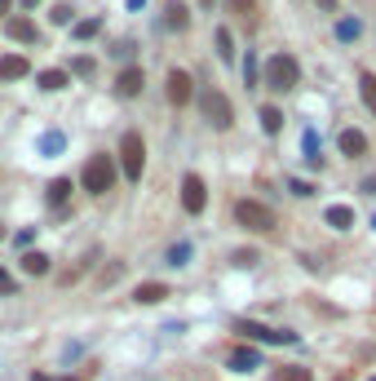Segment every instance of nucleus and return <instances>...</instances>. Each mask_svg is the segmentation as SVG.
Returning <instances> with one entry per match:
<instances>
[{"instance_id":"f257e3e1","label":"nucleus","mask_w":376,"mask_h":381,"mask_svg":"<svg viewBox=\"0 0 376 381\" xmlns=\"http://www.w3.org/2000/svg\"><path fill=\"white\" fill-rule=\"evenodd\" d=\"M80 186L89 190V195H106V190L115 186V160L111 156H89L84 160V169H80Z\"/></svg>"},{"instance_id":"f03ea898","label":"nucleus","mask_w":376,"mask_h":381,"mask_svg":"<svg viewBox=\"0 0 376 381\" xmlns=\"http://www.w3.org/2000/svg\"><path fill=\"white\" fill-rule=\"evenodd\" d=\"M265 85H270L275 93H288L301 85V63L293 54H275L270 63H265Z\"/></svg>"},{"instance_id":"7ed1b4c3","label":"nucleus","mask_w":376,"mask_h":381,"mask_svg":"<svg viewBox=\"0 0 376 381\" xmlns=\"http://www.w3.org/2000/svg\"><path fill=\"white\" fill-rule=\"evenodd\" d=\"M199 111H204V120H209L213 129H230V124H235V106H230V98L222 89H213V85L199 89Z\"/></svg>"},{"instance_id":"20e7f679","label":"nucleus","mask_w":376,"mask_h":381,"mask_svg":"<svg viewBox=\"0 0 376 381\" xmlns=\"http://www.w3.org/2000/svg\"><path fill=\"white\" fill-rule=\"evenodd\" d=\"M120 164H124L129 182H142V169H147V142H142L138 129H129V133L120 138Z\"/></svg>"},{"instance_id":"39448f33","label":"nucleus","mask_w":376,"mask_h":381,"mask_svg":"<svg viewBox=\"0 0 376 381\" xmlns=\"http://www.w3.org/2000/svg\"><path fill=\"white\" fill-rule=\"evenodd\" d=\"M235 218H239V226H248V231H257V235H270L275 226H279L275 209L261 204V200H239V204H235Z\"/></svg>"},{"instance_id":"423d86ee","label":"nucleus","mask_w":376,"mask_h":381,"mask_svg":"<svg viewBox=\"0 0 376 381\" xmlns=\"http://www.w3.org/2000/svg\"><path fill=\"white\" fill-rule=\"evenodd\" d=\"M181 209H186L190 218H199V213L209 209V186H204L199 173H186V177H181Z\"/></svg>"},{"instance_id":"0eeeda50","label":"nucleus","mask_w":376,"mask_h":381,"mask_svg":"<svg viewBox=\"0 0 376 381\" xmlns=\"http://www.w3.org/2000/svg\"><path fill=\"white\" fill-rule=\"evenodd\" d=\"M235 332H244L248 341H265V346H279V341H284V346H293V332H279V328H265V324H257V319H235Z\"/></svg>"},{"instance_id":"6e6552de","label":"nucleus","mask_w":376,"mask_h":381,"mask_svg":"<svg viewBox=\"0 0 376 381\" xmlns=\"http://www.w3.org/2000/svg\"><path fill=\"white\" fill-rule=\"evenodd\" d=\"M190 98H195V80H190L181 67H173V71H168V102H173V106H186Z\"/></svg>"},{"instance_id":"1a4fd4ad","label":"nucleus","mask_w":376,"mask_h":381,"mask_svg":"<svg viewBox=\"0 0 376 381\" xmlns=\"http://www.w3.org/2000/svg\"><path fill=\"white\" fill-rule=\"evenodd\" d=\"M5 35H9V40H22V44H35V40H40V31H35V22H31L27 14L9 18V22H5Z\"/></svg>"},{"instance_id":"9d476101","label":"nucleus","mask_w":376,"mask_h":381,"mask_svg":"<svg viewBox=\"0 0 376 381\" xmlns=\"http://www.w3.org/2000/svg\"><path fill=\"white\" fill-rule=\"evenodd\" d=\"M142 85H147L142 67H124V71H120V80H115V93H120V98H138Z\"/></svg>"},{"instance_id":"9b49d317","label":"nucleus","mask_w":376,"mask_h":381,"mask_svg":"<svg viewBox=\"0 0 376 381\" xmlns=\"http://www.w3.org/2000/svg\"><path fill=\"white\" fill-rule=\"evenodd\" d=\"M22 76H31V63L22 54H5V58H0V80H5V85H9V80H22Z\"/></svg>"},{"instance_id":"f8f14e48","label":"nucleus","mask_w":376,"mask_h":381,"mask_svg":"<svg viewBox=\"0 0 376 381\" xmlns=\"http://www.w3.org/2000/svg\"><path fill=\"white\" fill-rule=\"evenodd\" d=\"M35 151H40V156H63V151H67V133H63V129H44V133L35 138Z\"/></svg>"},{"instance_id":"ddd939ff","label":"nucleus","mask_w":376,"mask_h":381,"mask_svg":"<svg viewBox=\"0 0 376 381\" xmlns=\"http://www.w3.org/2000/svg\"><path fill=\"white\" fill-rule=\"evenodd\" d=\"M164 27L168 31H186L190 27V9L181 5V0H168V5H164Z\"/></svg>"},{"instance_id":"4468645a","label":"nucleus","mask_w":376,"mask_h":381,"mask_svg":"<svg viewBox=\"0 0 376 381\" xmlns=\"http://www.w3.org/2000/svg\"><path fill=\"white\" fill-rule=\"evenodd\" d=\"M164 297H168V284H138V289H133V302H138V306H155V302H164Z\"/></svg>"},{"instance_id":"2eb2a0df","label":"nucleus","mask_w":376,"mask_h":381,"mask_svg":"<svg viewBox=\"0 0 376 381\" xmlns=\"http://www.w3.org/2000/svg\"><path fill=\"white\" fill-rule=\"evenodd\" d=\"M336 142H341V151H345L350 160H354V156H363V151H368V138H363L359 129H341V138H336Z\"/></svg>"},{"instance_id":"dca6fc26","label":"nucleus","mask_w":376,"mask_h":381,"mask_svg":"<svg viewBox=\"0 0 376 381\" xmlns=\"http://www.w3.org/2000/svg\"><path fill=\"white\" fill-rule=\"evenodd\" d=\"M323 222L332 226V231H350V226H354V209H345V204H332L323 213Z\"/></svg>"},{"instance_id":"f3484780","label":"nucleus","mask_w":376,"mask_h":381,"mask_svg":"<svg viewBox=\"0 0 376 381\" xmlns=\"http://www.w3.org/2000/svg\"><path fill=\"white\" fill-rule=\"evenodd\" d=\"M35 80H40V89H49V93H58V89H67V85H71V76H67L63 67H44Z\"/></svg>"},{"instance_id":"a211bd4d","label":"nucleus","mask_w":376,"mask_h":381,"mask_svg":"<svg viewBox=\"0 0 376 381\" xmlns=\"http://www.w3.org/2000/svg\"><path fill=\"white\" fill-rule=\"evenodd\" d=\"M230 368H235V373H257L261 355L257 350H235V355H230Z\"/></svg>"},{"instance_id":"6ab92c4d","label":"nucleus","mask_w":376,"mask_h":381,"mask_svg":"<svg viewBox=\"0 0 376 381\" xmlns=\"http://www.w3.org/2000/svg\"><path fill=\"white\" fill-rule=\"evenodd\" d=\"M22 270H27V275H49V257L27 248V253H22Z\"/></svg>"},{"instance_id":"aec40b11","label":"nucleus","mask_w":376,"mask_h":381,"mask_svg":"<svg viewBox=\"0 0 376 381\" xmlns=\"http://www.w3.org/2000/svg\"><path fill=\"white\" fill-rule=\"evenodd\" d=\"M217 58L235 63V35H230V27H217Z\"/></svg>"},{"instance_id":"412c9836","label":"nucleus","mask_w":376,"mask_h":381,"mask_svg":"<svg viewBox=\"0 0 376 381\" xmlns=\"http://www.w3.org/2000/svg\"><path fill=\"white\" fill-rule=\"evenodd\" d=\"M359 93H363V102H368V111L376 115V76H372V71L359 76Z\"/></svg>"},{"instance_id":"4be33fe9","label":"nucleus","mask_w":376,"mask_h":381,"mask_svg":"<svg viewBox=\"0 0 376 381\" xmlns=\"http://www.w3.org/2000/svg\"><path fill=\"white\" fill-rule=\"evenodd\" d=\"M301 147H306V164H314V169H319V164H323V156H319V133H314V129H306Z\"/></svg>"},{"instance_id":"5701e85b","label":"nucleus","mask_w":376,"mask_h":381,"mask_svg":"<svg viewBox=\"0 0 376 381\" xmlns=\"http://www.w3.org/2000/svg\"><path fill=\"white\" fill-rule=\"evenodd\" d=\"M261 129L265 133H279V129H284V111H279V106H261Z\"/></svg>"},{"instance_id":"b1692460","label":"nucleus","mask_w":376,"mask_h":381,"mask_svg":"<svg viewBox=\"0 0 376 381\" xmlns=\"http://www.w3.org/2000/svg\"><path fill=\"white\" fill-rule=\"evenodd\" d=\"M190 253H195V248H190V240H177L173 248H168V266H186Z\"/></svg>"},{"instance_id":"393cba45","label":"nucleus","mask_w":376,"mask_h":381,"mask_svg":"<svg viewBox=\"0 0 376 381\" xmlns=\"http://www.w3.org/2000/svg\"><path fill=\"white\" fill-rule=\"evenodd\" d=\"M359 31H363L359 18H341V22H336V40H359Z\"/></svg>"},{"instance_id":"a878e982","label":"nucleus","mask_w":376,"mask_h":381,"mask_svg":"<svg viewBox=\"0 0 376 381\" xmlns=\"http://www.w3.org/2000/svg\"><path fill=\"white\" fill-rule=\"evenodd\" d=\"M102 31V18H84V22H76V27H71V35H76V40H89V35H98Z\"/></svg>"},{"instance_id":"bb28decb","label":"nucleus","mask_w":376,"mask_h":381,"mask_svg":"<svg viewBox=\"0 0 376 381\" xmlns=\"http://www.w3.org/2000/svg\"><path fill=\"white\" fill-rule=\"evenodd\" d=\"M67 195H71V182H67V177L49 182V204H58V209H63V204H67Z\"/></svg>"},{"instance_id":"cd10ccee","label":"nucleus","mask_w":376,"mask_h":381,"mask_svg":"<svg viewBox=\"0 0 376 381\" xmlns=\"http://www.w3.org/2000/svg\"><path fill=\"white\" fill-rule=\"evenodd\" d=\"M275 377H279V381H314V373H310V368H279Z\"/></svg>"},{"instance_id":"c85d7f7f","label":"nucleus","mask_w":376,"mask_h":381,"mask_svg":"<svg viewBox=\"0 0 376 381\" xmlns=\"http://www.w3.org/2000/svg\"><path fill=\"white\" fill-rule=\"evenodd\" d=\"M230 261H235V266H244V270H248V266H257V261H261V253H257V248H239V253L230 257Z\"/></svg>"},{"instance_id":"c756f323","label":"nucleus","mask_w":376,"mask_h":381,"mask_svg":"<svg viewBox=\"0 0 376 381\" xmlns=\"http://www.w3.org/2000/svg\"><path fill=\"white\" fill-rule=\"evenodd\" d=\"M71 71L76 76H93V58H71Z\"/></svg>"},{"instance_id":"7c9ffc66","label":"nucleus","mask_w":376,"mask_h":381,"mask_svg":"<svg viewBox=\"0 0 376 381\" xmlns=\"http://www.w3.org/2000/svg\"><path fill=\"white\" fill-rule=\"evenodd\" d=\"M288 190H293V195H314V186L301 182V177H288Z\"/></svg>"},{"instance_id":"2f4dec72","label":"nucleus","mask_w":376,"mask_h":381,"mask_svg":"<svg viewBox=\"0 0 376 381\" xmlns=\"http://www.w3.org/2000/svg\"><path fill=\"white\" fill-rule=\"evenodd\" d=\"M54 22H58V27H67V22H71V5H54V14H49Z\"/></svg>"},{"instance_id":"473e14b6","label":"nucleus","mask_w":376,"mask_h":381,"mask_svg":"<svg viewBox=\"0 0 376 381\" xmlns=\"http://www.w3.org/2000/svg\"><path fill=\"white\" fill-rule=\"evenodd\" d=\"M31 244H35V231H18V235H14V248H22V253H27Z\"/></svg>"},{"instance_id":"72a5a7b5","label":"nucleus","mask_w":376,"mask_h":381,"mask_svg":"<svg viewBox=\"0 0 376 381\" xmlns=\"http://www.w3.org/2000/svg\"><path fill=\"white\" fill-rule=\"evenodd\" d=\"M230 9H235L239 18H252V0H230Z\"/></svg>"},{"instance_id":"f704fd0d","label":"nucleus","mask_w":376,"mask_h":381,"mask_svg":"<svg viewBox=\"0 0 376 381\" xmlns=\"http://www.w3.org/2000/svg\"><path fill=\"white\" fill-rule=\"evenodd\" d=\"M244 80H248V85H257V63H252V54H248V63H244Z\"/></svg>"},{"instance_id":"c9c22d12","label":"nucleus","mask_w":376,"mask_h":381,"mask_svg":"<svg viewBox=\"0 0 376 381\" xmlns=\"http://www.w3.org/2000/svg\"><path fill=\"white\" fill-rule=\"evenodd\" d=\"M9 289H14V279H9L5 270H0V293H9Z\"/></svg>"},{"instance_id":"e433bc0d","label":"nucleus","mask_w":376,"mask_h":381,"mask_svg":"<svg viewBox=\"0 0 376 381\" xmlns=\"http://www.w3.org/2000/svg\"><path fill=\"white\" fill-rule=\"evenodd\" d=\"M9 9H14V0H0V18H5V14H9Z\"/></svg>"},{"instance_id":"4c0bfd02","label":"nucleus","mask_w":376,"mask_h":381,"mask_svg":"<svg viewBox=\"0 0 376 381\" xmlns=\"http://www.w3.org/2000/svg\"><path fill=\"white\" fill-rule=\"evenodd\" d=\"M142 5H147V0H129V9H142Z\"/></svg>"},{"instance_id":"58836bf2","label":"nucleus","mask_w":376,"mask_h":381,"mask_svg":"<svg viewBox=\"0 0 376 381\" xmlns=\"http://www.w3.org/2000/svg\"><path fill=\"white\" fill-rule=\"evenodd\" d=\"M35 5H40V0H22V9H35Z\"/></svg>"},{"instance_id":"ea45409f","label":"nucleus","mask_w":376,"mask_h":381,"mask_svg":"<svg viewBox=\"0 0 376 381\" xmlns=\"http://www.w3.org/2000/svg\"><path fill=\"white\" fill-rule=\"evenodd\" d=\"M31 381H49V377H44V373H35V377H31Z\"/></svg>"},{"instance_id":"a19ab883","label":"nucleus","mask_w":376,"mask_h":381,"mask_svg":"<svg viewBox=\"0 0 376 381\" xmlns=\"http://www.w3.org/2000/svg\"><path fill=\"white\" fill-rule=\"evenodd\" d=\"M199 5H204V9H213V0H199Z\"/></svg>"},{"instance_id":"79ce46f5","label":"nucleus","mask_w":376,"mask_h":381,"mask_svg":"<svg viewBox=\"0 0 376 381\" xmlns=\"http://www.w3.org/2000/svg\"><path fill=\"white\" fill-rule=\"evenodd\" d=\"M372 231H376V218H372Z\"/></svg>"},{"instance_id":"37998d69","label":"nucleus","mask_w":376,"mask_h":381,"mask_svg":"<svg viewBox=\"0 0 376 381\" xmlns=\"http://www.w3.org/2000/svg\"><path fill=\"white\" fill-rule=\"evenodd\" d=\"M372 381H376V377H372Z\"/></svg>"}]
</instances>
